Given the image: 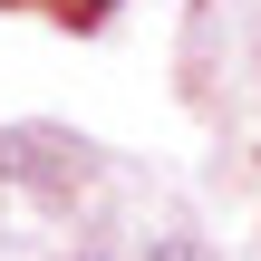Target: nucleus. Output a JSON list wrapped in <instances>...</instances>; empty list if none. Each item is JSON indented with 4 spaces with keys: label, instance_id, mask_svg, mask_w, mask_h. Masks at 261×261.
Here are the masks:
<instances>
[{
    "label": "nucleus",
    "instance_id": "nucleus-1",
    "mask_svg": "<svg viewBox=\"0 0 261 261\" xmlns=\"http://www.w3.org/2000/svg\"><path fill=\"white\" fill-rule=\"evenodd\" d=\"M0 174L29 184V194H77V184L97 174V155H87L77 136H58V126H10V136H0Z\"/></svg>",
    "mask_w": 261,
    "mask_h": 261
},
{
    "label": "nucleus",
    "instance_id": "nucleus-3",
    "mask_svg": "<svg viewBox=\"0 0 261 261\" xmlns=\"http://www.w3.org/2000/svg\"><path fill=\"white\" fill-rule=\"evenodd\" d=\"M77 261H107V252H77Z\"/></svg>",
    "mask_w": 261,
    "mask_h": 261
},
{
    "label": "nucleus",
    "instance_id": "nucleus-2",
    "mask_svg": "<svg viewBox=\"0 0 261 261\" xmlns=\"http://www.w3.org/2000/svg\"><path fill=\"white\" fill-rule=\"evenodd\" d=\"M155 261H203V252H194V242H155Z\"/></svg>",
    "mask_w": 261,
    "mask_h": 261
}]
</instances>
